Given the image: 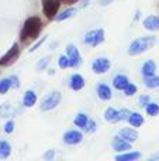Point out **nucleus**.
Listing matches in <instances>:
<instances>
[{"label": "nucleus", "mask_w": 159, "mask_h": 161, "mask_svg": "<svg viewBox=\"0 0 159 161\" xmlns=\"http://www.w3.org/2000/svg\"><path fill=\"white\" fill-rule=\"evenodd\" d=\"M42 28V23L38 17H30V19L25 20L24 27L21 30V34H20V38L23 41H27V40H37L41 33Z\"/></svg>", "instance_id": "obj_1"}, {"label": "nucleus", "mask_w": 159, "mask_h": 161, "mask_svg": "<svg viewBox=\"0 0 159 161\" xmlns=\"http://www.w3.org/2000/svg\"><path fill=\"white\" fill-rule=\"evenodd\" d=\"M156 44V38L154 36H146V37H140L135 41L131 42L128 48V54L130 55H140V54L145 53V51L151 50L154 45Z\"/></svg>", "instance_id": "obj_2"}, {"label": "nucleus", "mask_w": 159, "mask_h": 161, "mask_svg": "<svg viewBox=\"0 0 159 161\" xmlns=\"http://www.w3.org/2000/svg\"><path fill=\"white\" fill-rule=\"evenodd\" d=\"M61 99H62L61 92H52L51 95H48L47 97H44V99H42V102H41V110L48 112V110H52V109H55L56 106L61 103Z\"/></svg>", "instance_id": "obj_3"}, {"label": "nucleus", "mask_w": 159, "mask_h": 161, "mask_svg": "<svg viewBox=\"0 0 159 161\" xmlns=\"http://www.w3.org/2000/svg\"><path fill=\"white\" fill-rule=\"evenodd\" d=\"M104 41V30L103 28H97V30H92L85 36V42L86 44H90L93 47L101 44Z\"/></svg>", "instance_id": "obj_4"}, {"label": "nucleus", "mask_w": 159, "mask_h": 161, "mask_svg": "<svg viewBox=\"0 0 159 161\" xmlns=\"http://www.w3.org/2000/svg\"><path fill=\"white\" fill-rule=\"evenodd\" d=\"M20 55V48L17 44H13V47L10 48V50L7 51V53L4 54V55L0 58V65H3V67H6V65H10L13 64L14 61H16L17 58H18Z\"/></svg>", "instance_id": "obj_5"}, {"label": "nucleus", "mask_w": 159, "mask_h": 161, "mask_svg": "<svg viewBox=\"0 0 159 161\" xmlns=\"http://www.w3.org/2000/svg\"><path fill=\"white\" fill-rule=\"evenodd\" d=\"M59 8V2L58 0H42V10L44 14L48 19H52Z\"/></svg>", "instance_id": "obj_6"}, {"label": "nucleus", "mask_w": 159, "mask_h": 161, "mask_svg": "<svg viewBox=\"0 0 159 161\" xmlns=\"http://www.w3.org/2000/svg\"><path fill=\"white\" fill-rule=\"evenodd\" d=\"M110 61L107 58H104V57H101V58H97L95 62H93L92 68H93V72L95 74H106L107 71L110 69Z\"/></svg>", "instance_id": "obj_7"}, {"label": "nucleus", "mask_w": 159, "mask_h": 161, "mask_svg": "<svg viewBox=\"0 0 159 161\" xmlns=\"http://www.w3.org/2000/svg\"><path fill=\"white\" fill-rule=\"evenodd\" d=\"M66 55L69 57L70 62H72V67H79L82 64V58H80V54H79L78 48L75 47L73 44H69L66 47Z\"/></svg>", "instance_id": "obj_8"}, {"label": "nucleus", "mask_w": 159, "mask_h": 161, "mask_svg": "<svg viewBox=\"0 0 159 161\" xmlns=\"http://www.w3.org/2000/svg\"><path fill=\"white\" fill-rule=\"evenodd\" d=\"M83 140V136H82L80 131H76V130H70V131H66L64 134V142L66 144H79V143Z\"/></svg>", "instance_id": "obj_9"}, {"label": "nucleus", "mask_w": 159, "mask_h": 161, "mask_svg": "<svg viewBox=\"0 0 159 161\" xmlns=\"http://www.w3.org/2000/svg\"><path fill=\"white\" fill-rule=\"evenodd\" d=\"M144 27L149 31L159 30V16H149L144 20Z\"/></svg>", "instance_id": "obj_10"}, {"label": "nucleus", "mask_w": 159, "mask_h": 161, "mask_svg": "<svg viewBox=\"0 0 159 161\" xmlns=\"http://www.w3.org/2000/svg\"><path fill=\"white\" fill-rule=\"evenodd\" d=\"M118 137H121V139L127 140L130 143H134L138 139V133L132 129H123V130L118 131Z\"/></svg>", "instance_id": "obj_11"}, {"label": "nucleus", "mask_w": 159, "mask_h": 161, "mask_svg": "<svg viewBox=\"0 0 159 161\" xmlns=\"http://www.w3.org/2000/svg\"><path fill=\"white\" fill-rule=\"evenodd\" d=\"M96 92H97V96L100 97L101 100L111 99V89H110L107 85H104V83H100V85H97V89H96Z\"/></svg>", "instance_id": "obj_12"}, {"label": "nucleus", "mask_w": 159, "mask_h": 161, "mask_svg": "<svg viewBox=\"0 0 159 161\" xmlns=\"http://www.w3.org/2000/svg\"><path fill=\"white\" fill-rule=\"evenodd\" d=\"M104 119H106L107 122H110V123L118 122V120H121L120 110H117V109H114V108H109L106 112H104Z\"/></svg>", "instance_id": "obj_13"}, {"label": "nucleus", "mask_w": 159, "mask_h": 161, "mask_svg": "<svg viewBox=\"0 0 159 161\" xmlns=\"http://www.w3.org/2000/svg\"><path fill=\"white\" fill-rule=\"evenodd\" d=\"M113 148H114L115 151H124V150H130L131 144H130V142H127V140L121 139V137H117V139L113 142Z\"/></svg>", "instance_id": "obj_14"}, {"label": "nucleus", "mask_w": 159, "mask_h": 161, "mask_svg": "<svg viewBox=\"0 0 159 161\" xmlns=\"http://www.w3.org/2000/svg\"><path fill=\"white\" fill-rule=\"evenodd\" d=\"M85 86V78L79 74H75V75L70 78V88L73 91H80L82 88Z\"/></svg>", "instance_id": "obj_15"}, {"label": "nucleus", "mask_w": 159, "mask_h": 161, "mask_svg": "<svg viewBox=\"0 0 159 161\" xmlns=\"http://www.w3.org/2000/svg\"><path fill=\"white\" fill-rule=\"evenodd\" d=\"M141 71H142L144 78H145V76H154L155 71H156V65H155L154 61H146V62H144Z\"/></svg>", "instance_id": "obj_16"}, {"label": "nucleus", "mask_w": 159, "mask_h": 161, "mask_svg": "<svg viewBox=\"0 0 159 161\" xmlns=\"http://www.w3.org/2000/svg\"><path fill=\"white\" fill-rule=\"evenodd\" d=\"M128 78H127L126 75H117L113 80V85H114L115 89H120V91H124V89L127 88V85H128Z\"/></svg>", "instance_id": "obj_17"}, {"label": "nucleus", "mask_w": 159, "mask_h": 161, "mask_svg": "<svg viewBox=\"0 0 159 161\" xmlns=\"http://www.w3.org/2000/svg\"><path fill=\"white\" fill-rule=\"evenodd\" d=\"M23 102H24L25 108H31V106H34L37 103V93L34 91H27L25 95H24Z\"/></svg>", "instance_id": "obj_18"}, {"label": "nucleus", "mask_w": 159, "mask_h": 161, "mask_svg": "<svg viewBox=\"0 0 159 161\" xmlns=\"http://www.w3.org/2000/svg\"><path fill=\"white\" fill-rule=\"evenodd\" d=\"M128 122H130V125L134 126V127H140V126L144 125V117L141 116L140 113H135V112H134V113L130 114Z\"/></svg>", "instance_id": "obj_19"}, {"label": "nucleus", "mask_w": 159, "mask_h": 161, "mask_svg": "<svg viewBox=\"0 0 159 161\" xmlns=\"http://www.w3.org/2000/svg\"><path fill=\"white\" fill-rule=\"evenodd\" d=\"M141 157V153H127V154H121V156H117L115 160L117 161H134L138 160Z\"/></svg>", "instance_id": "obj_20"}, {"label": "nucleus", "mask_w": 159, "mask_h": 161, "mask_svg": "<svg viewBox=\"0 0 159 161\" xmlns=\"http://www.w3.org/2000/svg\"><path fill=\"white\" fill-rule=\"evenodd\" d=\"M11 153V147L7 142H0V158H7Z\"/></svg>", "instance_id": "obj_21"}, {"label": "nucleus", "mask_w": 159, "mask_h": 161, "mask_svg": "<svg viewBox=\"0 0 159 161\" xmlns=\"http://www.w3.org/2000/svg\"><path fill=\"white\" fill-rule=\"evenodd\" d=\"M144 83L146 88H159V76H145Z\"/></svg>", "instance_id": "obj_22"}, {"label": "nucleus", "mask_w": 159, "mask_h": 161, "mask_svg": "<svg viewBox=\"0 0 159 161\" xmlns=\"http://www.w3.org/2000/svg\"><path fill=\"white\" fill-rule=\"evenodd\" d=\"M76 11L78 10H76L75 7H70V8H68V10H65L62 14H59V16L56 17V20H58V21H64V20H66V19H70L72 16L76 14Z\"/></svg>", "instance_id": "obj_23"}, {"label": "nucleus", "mask_w": 159, "mask_h": 161, "mask_svg": "<svg viewBox=\"0 0 159 161\" xmlns=\"http://www.w3.org/2000/svg\"><path fill=\"white\" fill-rule=\"evenodd\" d=\"M87 122H89V119H87V116L85 113H79L75 119V125L78 126V127H86Z\"/></svg>", "instance_id": "obj_24"}, {"label": "nucleus", "mask_w": 159, "mask_h": 161, "mask_svg": "<svg viewBox=\"0 0 159 161\" xmlns=\"http://www.w3.org/2000/svg\"><path fill=\"white\" fill-rule=\"evenodd\" d=\"M145 109L149 116H156L159 113V105H156V103H148V105L145 106Z\"/></svg>", "instance_id": "obj_25"}, {"label": "nucleus", "mask_w": 159, "mask_h": 161, "mask_svg": "<svg viewBox=\"0 0 159 161\" xmlns=\"http://www.w3.org/2000/svg\"><path fill=\"white\" fill-rule=\"evenodd\" d=\"M58 64H59V67H61V68L72 67V62H70V59H69V57H68V55H62V57H59Z\"/></svg>", "instance_id": "obj_26"}, {"label": "nucleus", "mask_w": 159, "mask_h": 161, "mask_svg": "<svg viewBox=\"0 0 159 161\" xmlns=\"http://www.w3.org/2000/svg\"><path fill=\"white\" fill-rule=\"evenodd\" d=\"M11 86V82H10V78L8 79H3L0 80V93H6V92L10 89Z\"/></svg>", "instance_id": "obj_27"}, {"label": "nucleus", "mask_w": 159, "mask_h": 161, "mask_svg": "<svg viewBox=\"0 0 159 161\" xmlns=\"http://www.w3.org/2000/svg\"><path fill=\"white\" fill-rule=\"evenodd\" d=\"M124 92H126L127 96H132V95L137 92V86L132 85V83H128V85H127V88L124 89Z\"/></svg>", "instance_id": "obj_28"}, {"label": "nucleus", "mask_w": 159, "mask_h": 161, "mask_svg": "<svg viewBox=\"0 0 159 161\" xmlns=\"http://www.w3.org/2000/svg\"><path fill=\"white\" fill-rule=\"evenodd\" d=\"M48 64H49V57H45V58H42L41 61L38 62V65H37V69H38V71H42Z\"/></svg>", "instance_id": "obj_29"}, {"label": "nucleus", "mask_w": 159, "mask_h": 161, "mask_svg": "<svg viewBox=\"0 0 159 161\" xmlns=\"http://www.w3.org/2000/svg\"><path fill=\"white\" fill-rule=\"evenodd\" d=\"M85 130L89 131V133H95V131H96V123H95V120H89V122H87V125H86V127H85Z\"/></svg>", "instance_id": "obj_30"}, {"label": "nucleus", "mask_w": 159, "mask_h": 161, "mask_svg": "<svg viewBox=\"0 0 159 161\" xmlns=\"http://www.w3.org/2000/svg\"><path fill=\"white\" fill-rule=\"evenodd\" d=\"M8 103H3L2 105V108H0V117H3V116H7V112H8Z\"/></svg>", "instance_id": "obj_31"}, {"label": "nucleus", "mask_w": 159, "mask_h": 161, "mask_svg": "<svg viewBox=\"0 0 159 161\" xmlns=\"http://www.w3.org/2000/svg\"><path fill=\"white\" fill-rule=\"evenodd\" d=\"M13 130H14V122H13V120H10V122L6 123V126H4V131H6V133H11Z\"/></svg>", "instance_id": "obj_32"}, {"label": "nucleus", "mask_w": 159, "mask_h": 161, "mask_svg": "<svg viewBox=\"0 0 159 161\" xmlns=\"http://www.w3.org/2000/svg\"><path fill=\"white\" fill-rule=\"evenodd\" d=\"M149 103V96L148 95H142V96L140 97V105L141 106H146Z\"/></svg>", "instance_id": "obj_33"}, {"label": "nucleus", "mask_w": 159, "mask_h": 161, "mask_svg": "<svg viewBox=\"0 0 159 161\" xmlns=\"http://www.w3.org/2000/svg\"><path fill=\"white\" fill-rule=\"evenodd\" d=\"M130 114H131V112H130V110H127V109H123V110H120V117H121V120H124V119H128V117H130Z\"/></svg>", "instance_id": "obj_34"}, {"label": "nucleus", "mask_w": 159, "mask_h": 161, "mask_svg": "<svg viewBox=\"0 0 159 161\" xmlns=\"http://www.w3.org/2000/svg\"><path fill=\"white\" fill-rule=\"evenodd\" d=\"M10 82H11V86H14V88H18V78L17 76H11L10 78Z\"/></svg>", "instance_id": "obj_35"}, {"label": "nucleus", "mask_w": 159, "mask_h": 161, "mask_svg": "<svg viewBox=\"0 0 159 161\" xmlns=\"http://www.w3.org/2000/svg\"><path fill=\"white\" fill-rule=\"evenodd\" d=\"M42 42H44V38H42V40H39V41H37V42H35V44H34V45H33V48H30V53H33V51H35V50H37V48H38V47H39V45H41V44H42Z\"/></svg>", "instance_id": "obj_36"}, {"label": "nucleus", "mask_w": 159, "mask_h": 161, "mask_svg": "<svg viewBox=\"0 0 159 161\" xmlns=\"http://www.w3.org/2000/svg\"><path fill=\"white\" fill-rule=\"evenodd\" d=\"M54 156H55V151H54V150H49L47 154H44L45 160H51V158H54Z\"/></svg>", "instance_id": "obj_37"}, {"label": "nucleus", "mask_w": 159, "mask_h": 161, "mask_svg": "<svg viewBox=\"0 0 159 161\" xmlns=\"http://www.w3.org/2000/svg\"><path fill=\"white\" fill-rule=\"evenodd\" d=\"M149 160H151V161L159 160V151H158V153H155V154H152V156H151V157H149Z\"/></svg>", "instance_id": "obj_38"}, {"label": "nucleus", "mask_w": 159, "mask_h": 161, "mask_svg": "<svg viewBox=\"0 0 159 161\" xmlns=\"http://www.w3.org/2000/svg\"><path fill=\"white\" fill-rule=\"evenodd\" d=\"M58 2H76V0H58Z\"/></svg>", "instance_id": "obj_39"}]
</instances>
